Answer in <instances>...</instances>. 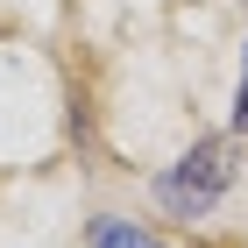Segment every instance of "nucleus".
<instances>
[{
  "label": "nucleus",
  "mask_w": 248,
  "mask_h": 248,
  "mask_svg": "<svg viewBox=\"0 0 248 248\" xmlns=\"http://www.w3.org/2000/svg\"><path fill=\"white\" fill-rule=\"evenodd\" d=\"M227 185H234V149H227V142H199V149H191L177 170H163L156 199H163L177 220H199V213H206Z\"/></svg>",
  "instance_id": "nucleus-1"
},
{
  "label": "nucleus",
  "mask_w": 248,
  "mask_h": 248,
  "mask_svg": "<svg viewBox=\"0 0 248 248\" xmlns=\"http://www.w3.org/2000/svg\"><path fill=\"white\" fill-rule=\"evenodd\" d=\"M93 248H163V241H149V234H135L128 220H99V227H93Z\"/></svg>",
  "instance_id": "nucleus-2"
},
{
  "label": "nucleus",
  "mask_w": 248,
  "mask_h": 248,
  "mask_svg": "<svg viewBox=\"0 0 248 248\" xmlns=\"http://www.w3.org/2000/svg\"><path fill=\"white\" fill-rule=\"evenodd\" d=\"M234 128H248V57H241V99H234Z\"/></svg>",
  "instance_id": "nucleus-3"
}]
</instances>
